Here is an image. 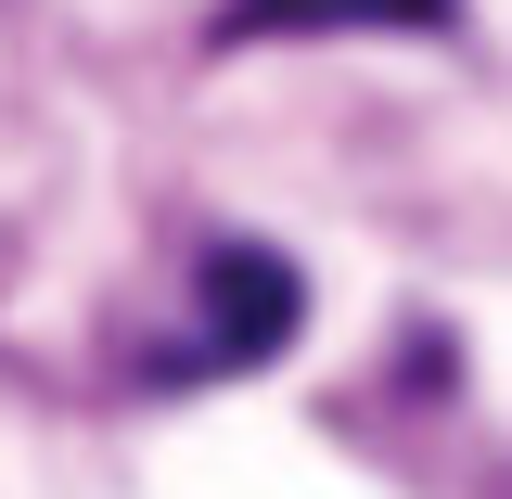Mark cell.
<instances>
[{"instance_id": "7a4b0ae2", "label": "cell", "mask_w": 512, "mask_h": 499, "mask_svg": "<svg viewBox=\"0 0 512 499\" xmlns=\"http://www.w3.org/2000/svg\"><path fill=\"white\" fill-rule=\"evenodd\" d=\"M436 39V26H461V0H218V52H256V39Z\"/></svg>"}, {"instance_id": "6da1fadb", "label": "cell", "mask_w": 512, "mask_h": 499, "mask_svg": "<svg viewBox=\"0 0 512 499\" xmlns=\"http://www.w3.org/2000/svg\"><path fill=\"white\" fill-rule=\"evenodd\" d=\"M295 320H308L295 256H269V244H205V269H192V359H180V372H256V359L295 346Z\"/></svg>"}]
</instances>
